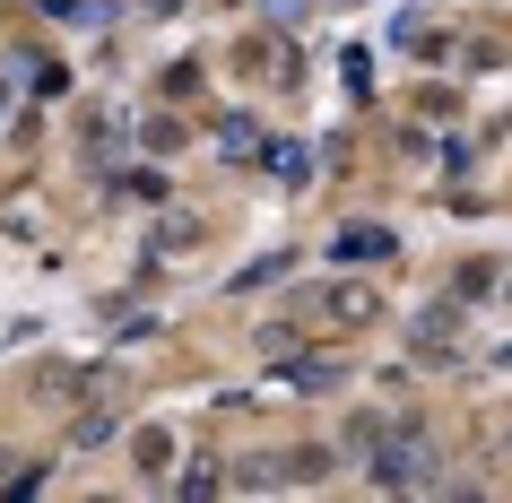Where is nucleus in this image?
Here are the masks:
<instances>
[{
	"label": "nucleus",
	"mask_w": 512,
	"mask_h": 503,
	"mask_svg": "<svg viewBox=\"0 0 512 503\" xmlns=\"http://www.w3.org/2000/svg\"><path fill=\"white\" fill-rule=\"evenodd\" d=\"M417 469H426V443H382L374 451V486H417Z\"/></svg>",
	"instance_id": "f257e3e1"
},
{
	"label": "nucleus",
	"mask_w": 512,
	"mask_h": 503,
	"mask_svg": "<svg viewBox=\"0 0 512 503\" xmlns=\"http://www.w3.org/2000/svg\"><path fill=\"white\" fill-rule=\"evenodd\" d=\"M330 313H339V321H374V295H365V287H339V295H330Z\"/></svg>",
	"instance_id": "f03ea898"
}]
</instances>
